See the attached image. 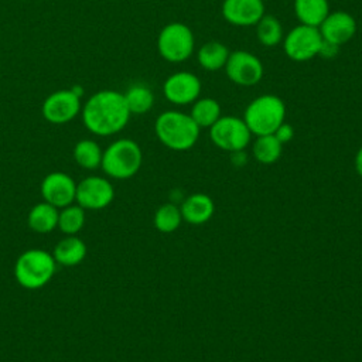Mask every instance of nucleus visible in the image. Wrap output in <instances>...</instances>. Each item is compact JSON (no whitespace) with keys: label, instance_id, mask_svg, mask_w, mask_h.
<instances>
[{"label":"nucleus","instance_id":"a878e982","mask_svg":"<svg viewBox=\"0 0 362 362\" xmlns=\"http://www.w3.org/2000/svg\"><path fill=\"white\" fill-rule=\"evenodd\" d=\"M86 221L85 209L78 204H71L59 209L58 214V229L65 235H78Z\"/></svg>","mask_w":362,"mask_h":362},{"label":"nucleus","instance_id":"4468645a","mask_svg":"<svg viewBox=\"0 0 362 362\" xmlns=\"http://www.w3.org/2000/svg\"><path fill=\"white\" fill-rule=\"evenodd\" d=\"M221 14L235 27H255L266 14V6L263 0H223Z\"/></svg>","mask_w":362,"mask_h":362},{"label":"nucleus","instance_id":"aec40b11","mask_svg":"<svg viewBox=\"0 0 362 362\" xmlns=\"http://www.w3.org/2000/svg\"><path fill=\"white\" fill-rule=\"evenodd\" d=\"M228 47L221 41H208L204 42L197 52V61L205 71L215 72L223 69L228 57H229Z\"/></svg>","mask_w":362,"mask_h":362},{"label":"nucleus","instance_id":"9d476101","mask_svg":"<svg viewBox=\"0 0 362 362\" xmlns=\"http://www.w3.org/2000/svg\"><path fill=\"white\" fill-rule=\"evenodd\" d=\"M115 188L106 177L89 175L76 184L75 202L85 211H99L112 204Z\"/></svg>","mask_w":362,"mask_h":362},{"label":"nucleus","instance_id":"5701e85b","mask_svg":"<svg viewBox=\"0 0 362 362\" xmlns=\"http://www.w3.org/2000/svg\"><path fill=\"white\" fill-rule=\"evenodd\" d=\"M123 96L130 115H144L154 105L153 90L143 83L132 85L126 93H123Z\"/></svg>","mask_w":362,"mask_h":362},{"label":"nucleus","instance_id":"6e6552de","mask_svg":"<svg viewBox=\"0 0 362 362\" xmlns=\"http://www.w3.org/2000/svg\"><path fill=\"white\" fill-rule=\"evenodd\" d=\"M252 133L246 126L245 120L238 116H221L211 127V141L221 150L233 153L245 150L250 140Z\"/></svg>","mask_w":362,"mask_h":362},{"label":"nucleus","instance_id":"2eb2a0df","mask_svg":"<svg viewBox=\"0 0 362 362\" xmlns=\"http://www.w3.org/2000/svg\"><path fill=\"white\" fill-rule=\"evenodd\" d=\"M318 30L324 41L341 47L354 38L358 25L352 14L344 10H335L328 13Z\"/></svg>","mask_w":362,"mask_h":362},{"label":"nucleus","instance_id":"bb28decb","mask_svg":"<svg viewBox=\"0 0 362 362\" xmlns=\"http://www.w3.org/2000/svg\"><path fill=\"white\" fill-rule=\"evenodd\" d=\"M153 222L157 230L163 233H171L180 228L182 222V215L175 204L168 202L158 206V209L154 214Z\"/></svg>","mask_w":362,"mask_h":362},{"label":"nucleus","instance_id":"9b49d317","mask_svg":"<svg viewBox=\"0 0 362 362\" xmlns=\"http://www.w3.org/2000/svg\"><path fill=\"white\" fill-rule=\"evenodd\" d=\"M201 81L189 71H178L165 78L163 93L165 99L177 106L192 105L201 95Z\"/></svg>","mask_w":362,"mask_h":362},{"label":"nucleus","instance_id":"39448f33","mask_svg":"<svg viewBox=\"0 0 362 362\" xmlns=\"http://www.w3.org/2000/svg\"><path fill=\"white\" fill-rule=\"evenodd\" d=\"M57 270L52 253L44 249H28L23 252L14 264L17 283L27 290H37L51 281Z\"/></svg>","mask_w":362,"mask_h":362},{"label":"nucleus","instance_id":"b1692460","mask_svg":"<svg viewBox=\"0 0 362 362\" xmlns=\"http://www.w3.org/2000/svg\"><path fill=\"white\" fill-rule=\"evenodd\" d=\"M72 154L79 167L85 170H96L100 167L103 150L95 140L83 139L75 144Z\"/></svg>","mask_w":362,"mask_h":362},{"label":"nucleus","instance_id":"f257e3e1","mask_svg":"<svg viewBox=\"0 0 362 362\" xmlns=\"http://www.w3.org/2000/svg\"><path fill=\"white\" fill-rule=\"evenodd\" d=\"M130 112L123 93L105 89L93 93L82 107L85 127L96 136H112L129 123Z\"/></svg>","mask_w":362,"mask_h":362},{"label":"nucleus","instance_id":"cd10ccee","mask_svg":"<svg viewBox=\"0 0 362 362\" xmlns=\"http://www.w3.org/2000/svg\"><path fill=\"white\" fill-rule=\"evenodd\" d=\"M273 134L276 136V139H277L281 144H286V143H288V141L293 140V137H294V129H293L291 124L283 122V123L277 127V130H276Z\"/></svg>","mask_w":362,"mask_h":362},{"label":"nucleus","instance_id":"ddd939ff","mask_svg":"<svg viewBox=\"0 0 362 362\" xmlns=\"http://www.w3.org/2000/svg\"><path fill=\"white\" fill-rule=\"evenodd\" d=\"M42 201L61 209L75 202L76 182L64 171H52L44 177L40 185Z\"/></svg>","mask_w":362,"mask_h":362},{"label":"nucleus","instance_id":"f3484780","mask_svg":"<svg viewBox=\"0 0 362 362\" xmlns=\"http://www.w3.org/2000/svg\"><path fill=\"white\" fill-rule=\"evenodd\" d=\"M52 256L57 264L72 267L79 264L86 256V245L76 235L62 238L54 247Z\"/></svg>","mask_w":362,"mask_h":362},{"label":"nucleus","instance_id":"a211bd4d","mask_svg":"<svg viewBox=\"0 0 362 362\" xmlns=\"http://www.w3.org/2000/svg\"><path fill=\"white\" fill-rule=\"evenodd\" d=\"M58 214L59 209L54 205L45 201L38 202L30 209L27 215V225L35 233H51L54 229L58 228Z\"/></svg>","mask_w":362,"mask_h":362},{"label":"nucleus","instance_id":"412c9836","mask_svg":"<svg viewBox=\"0 0 362 362\" xmlns=\"http://www.w3.org/2000/svg\"><path fill=\"white\" fill-rule=\"evenodd\" d=\"M189 116L199 129H209L222 116V109L214 98H198L191 105Z\"/></svg>","mask_w":362,"mask_h":362},{"label":"nucleus","instance_id":"c85d7f7f","mask_svg":"<svg viewBox=\"0 0 362 362\" xmlns=\"http://www.w3.org/2000/svg\"><path fill=\"white\" fill-rule=\"evenodd\" d=\"M338 51H339V47H338V45H334V44L327 42V41L322 40V45H321V49H320L318 57H322V58L329 59V58L337 57Z\"/></svg>","mask_w":362,"mask_h":362},{"label":"nucleus","instance_id":"423d86ee","mask_svg":"<svg viewBox=\"0 0 362 362\" xmlns=\"http://www.w3.org/2000/svg\"><path fill=\"white\" fill-rule=\"evenodd\" d=\"M157 49L163 59L171 64L187 61L195 49L192 30L180 21L165 24L157 37Z\"/></svg>","mask_w":362,"mask_h":362},{"label":"nucleus","instance_id":"6ab92c4d","mask_svg":"<svg viewBox=\"0 0 362 362\" xmlns=\"http://www.w3.org/2000/svg\"><path fill=\"white\" fill-rule=\"evenodd\" d=\"M293 10L300 24L311 27H320L331 11L328 0H294Z\"/></svg>","mask_w":362,"mask_h":362},{"label":"nucleus","instance_id":"f8f14e48","mask_svg":"<svg viewBox=\"0 0 362 362\" xmlns=\"http://www.w3.org/2000/svg\"><path fill=\"white\" fill-rule=\"evenodd\" d=\"M41 112L44 119L49 123H68L81 112V95L74 89L57 90L44 100Z\"/></svg>","mask_w":362,"mask_h":362},{"label":"nucleus","instance_id":"dca6fc26","mask_svg":"<svg viewBox=\"0 0 362 362\" xmlns=\"http://www.w3.org/2000/svg\"><path fill=\"white\" fill-rule=\"evenodd\" d=\"M180 211L182 221H187L191 225H202L212 218L215 205L209 195L192 194L184 199Z\"/></svg>","mask_w":362,"mask_h":362},{"label":"nucleus","instance_id":"7ed1b4c3","mask_svg":"<svg viewBox=\"0 0 362 362\" xmlns=\"http://www.w3.org/2000/svg\"><path fill=\"white\" fill-rule=\"evenodd\" d=\"M242 119L252 134H273L286 119V105L277 95H259L249 102Z\"/></svg>","mask_w":362,"mask_h":362},{"label":"nucleus","instance_id":"20e7f679","mask_svg":"<svg viewBox=\"0 0 362 362\" xmlns=\"http://www.w3.org/2000/svg\"><path fill=\"white\" fill-rule=\"evenodd\" d=\"M141 163L140 146L132 139H119L103 150L100 168L109 178L129 180L139 173Z\"/></svg>","mask_w":362,"mask_h":362},{"label":"nucleus","instance_id":"f03ea898","mask_svg":"<svg viewBox=\"0 0 362 362\" xmlns=\"http://www.w3.org/2000/svg\"><path fill=\"white\" fill-rule=\"evenodd\" d=\"M154 132L161 144L174 151H187L192 148L201 129L192 120L189 113L181 110H165L160 113L154 123Z\"/></svg>","mask_w":362,"mask_h":362},{"label":"nucleus","instance_id":"1a4fd4ad","mask_svg":"<svg viewBox=\"0 0 362 362\" xmlns=\"http://www.w3.org/2000/svg\"><path fill=\"white\" fill-rule=\"evenodd\" d=\"M223 69L228 79L238 86H255L264 75V68L259 57L245 49L229 52Z\"/></svg>","mask_w":362,"mask_h":362},{"label":"nucleus","instance_id":"4be33fe9","mask_svg":"<svg viewBox=\"0 0 362 362\" xmlns=\"http://www.w3.org/2000/svg\"><path fill=\"white\" fill-rule=\"evenodd\" d=\"M257 41L267 48H273L283 41L284 31L280 20L272 14H264L255 25Z\"/></svg>","mask_w":362,"mask_h":362},{"label":"nucleus","instance_id":"7c9ffc66","mask_svg":"<svg viewBox=\"0 0 362 362\" xmlns=\"http://www.w3.org/2000/svg\"><path fill=\"white\" fill-rule=\"evenodd\" d=\"M355 170L362 177V146L359 147V150L356 151V156H355Z\"/></svg>","mask_w":362,"mask_h":362},{"label":"nucleus","instance_id":"0eeeda50","mask_svg":"<svg viewBox=\"0 0 362 362\" xmlns=\"http://www.w3.org/2000/svg\"><path fill=\"white\" fill-rule=\"evenodd\" d=\"M283 51L294 62H307L318 57L322 37L318 27L298 24L283 37Z\"/></svg>","mask_w":362,"mask_h":362},{"label":"nucleus","instance_id":"393cba45","mask_svg":"<svg viewBox=\"0 0 362 362\" xmlns=\"http://www.w3.org/2000/svg\"><path fill=\"white\" fill-rule=\"evenodd\" d=\"M283 151V144L276 139L274 134H264V136H256L252 153L253 157L260 164H273L276 163Z\"/></svg>","mask_w":362,"mask_h":362},{"label":"nucleus","instance_id":"c756f323","mask_svg":"<svg viewBox=\"0 0 362 362\" xmlns=\"http://www.w3.org/2000/svg\"><path fill=\"white\" fill-rule=\"evenodd\" d=\"M230 158H232V163L236 164V165H242V164H245L246 160H247V157H246V154H245L243 150L230 153Z\"/></svg>","mask_w":362,"mask_h":362}]
</instances>
